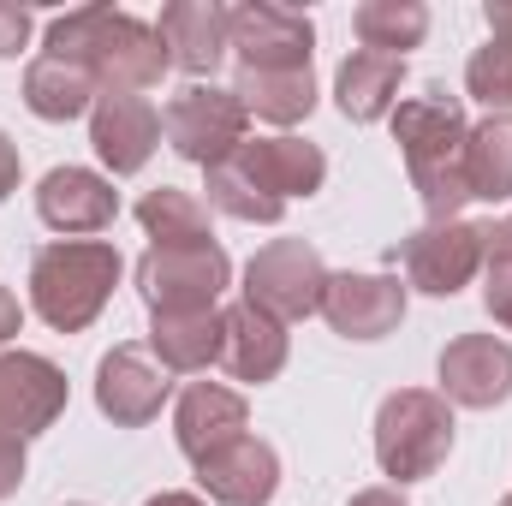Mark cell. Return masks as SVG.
<instances>
[{"label": "cell", "mask_w": 512, "mask_h": 506, "mask_svg": "<svg viewBox=\"0 0 512 506\" xmlns=\"http://www.w3.org/2000/svg\"><path fill=\"white\" fill-rule=\"evenodd\" d=\"M393 143L405 155V173H411V191H417L423 215L429 221H459V209L471 203V185H465V143H471L465 102L447 96L441 84H429L423 96L393 108Z\"/></svg>", "instance_id": "6da1fadb"}, {"label": "cell", "mask_w": 512, "mask_h": 506, "mask_svg": "<svg viewBox=\"0 0 512 506\" xmlns=\"http://www.w3.org/2000/svg\"><path fill=\"white\" fill-rule=\"evenodd\" d=\"M328 179V155L304 137H245L227 161L209 167V203L233 221L274 227L292 197H316Z\"/></svg>", "instance_id": "7a4b0ae2"}, {"label": "cell", "mask_w": 512, "mask_h": 506, "mask_svg": "<svg viewBox=\"0 0 512 506\" xmlns=\"http://www.w3.org/2000/svg\"><path fill=\"white\" fill-rule=\"evenodd\" d=\"M48 54L84 60L90 78L102 84V96H143L173 66L155 24H143L131 12H114V6H78V12L54 18L48 24Z\"/></svg>", "instance_id": "3957f363"}, {"label": "cell", "mask_w": 512, "mask_h": 506, "mask_svg": "<svg viewBox=\"0 0 512 506\" xmlns=\"http://www.w3.org/2000/svg\"><path fill=\"white\" fill-rule=\"evenodd\" d=\"M120 251L108 239H54L30 256V304L54 334H84L114 286H120Z\"/></svg>", "instance_id": "277c9868"}, {"label": "cell", "mask_w": 512, "mask_h": 506, "mask_svg": "<svg viewBox=\"0 0 512 506\" xmlns=\"http://www.w3.org/2000/svg\"><path fill=\"white\" fill-rule=\"evenodd\" d=\"M453 453V405L435 387H399L376 411V465L393 483H423Z\"/></svg>", "instance_id": "5b68a950"}, {"label": "cell", "mask_w": 512, "mask_h": 506, "mask_svg": "<svg viewBox=\"0 0 512 506\" xmlns=\"http://www.w3.org/2000/svg\"><path fill=\"white\" fill-rule=\"evenodd\" d=\"M233 280V256L209 245H149L137 256V292L149 316L161 310H215V298Z\"/></svg>", "instance_id": "8992f818"}, {"label": "cell", "mask_w": 512, "mask_h": 506, "mask_svg": "<svg viewBox=\"0 0 512 506\" xmlns=\"http://www.w3.org/2000/svg\"><path fill=\"white\" fill-rule=\"evenodd\" d=\"M322 286H328V268L322 251L304 245V239H274L245 262V304L268 310L274 322H304L322 310Z\"/></svg>", "instance_id": "52a82bcc"}, {"label": "cell", "mask_w": 512, "mask_h": 506, "mask_svg": "<svg viewBox=\"0 0 512 506\" xmlns=\"http://www.w3.org/2000/svg\"><path fill=\"white\" fill-rule=\"evenodd\" d=\"M161 131H167V143H173L185 161L215 167V161H227V155L251 137V114H245V102H239L233 90H215V84H185V90L167 102Z\"/></svg>", "instance_id": "ba28073f"}, {"label": "cell", "mask_w": 512, "mask_h": 506, "mask_svg": "<svg viewBox=\"0 0 512 506\" xmlns=\"http://www.w3.org/2000/svg\"><path fill=\"white\" fill-rule=\"evenodd\" d=\"M227 48L239 54V72H298V66H310L316 24L292 6L245 0L227 18Z\"/></svg>", "instance_id": "9c48e42d"}, {"label": "cell", "mask_w": 512, "mask_h": 506, "mask_svg": "<svg viewBox=\"0 0 512 506\" xmlns=\"http://www.w3.org/2000/svg\"><path fill=\"white\" fill-rule=\"evenodd\" d=\"M399 262H405V280L417 292L453 298L483 274V233L471 221H429L399 245Z\"/></svg>", "instance_id": "30bf717a"}, {"label": "cell", "mask_w": 512, "mask_h": 506, "mask_svg": "<svg viewBox=\"0 0 512 506\" xmlns=\"http://www.w3.org/2000/svg\"><path fill=\"white\" fill-rule=\"evenodd\" d=\"M66 411V376L42 352H0V435H42Z\"/></svg>", "instance_id": "8fae6325"}, {"label": "cell", "mask_w": 512, "mask_h": 506, "mask_svg": "<svg viewBox=\"0 0 512 506\" xmlns=\"http://www.w3.org/2000/svg\"><path fill=\"white\" fill-rule=\"evenodd\" d=\"M173 381L167 370L143 352V346H114L102 364H96V411L114 423V429H143L161 417Z\"/></svg>", "instance_id": "7c38bea8"}, {"label": "cell", "mask_w": 512, "mask_h": 506, "mask_svg": "<svg viewBox=\"0 0 512 506\" xmlns=\"http://www.w3.org/2000/svg\"><path fill=\"white\" fill-rule=\"evenodd\" d=\"M322 316L346 340H387L405 322V286L393 274H328Z\"/></svg>", "instance_id": "4fadbf2b"}, {"label": "cell", "mask_w": 512, "mask_h": 506, "mask_svg": "<svg viewBox=\"0 0 512 506\" xmlns=\"http://www.w3.org/2000/svg\"><path fill=\"white\" fill-rule=\"evenodd\" d=\"M512 393V346L495 334H459L441 352V399L465 411H495Z\"/></svg>", "instance_id": "5bb4252c"}, {"label": "cell", "mask_w": 512, "mask_h": 506, "mask_svg": "<svg viewBox=\"0 0 512 506\" xmlns=\"http://www.w3.org/2000/svg\"><path fill=\"white\" fill-rule=\"evenodd\" d=\"M245 423H251L245 393L221 387V381H191L179 393V405H173V441H179V453L191 465L209 459V453H221V447H233L245 435Z\"/></svg>", "instance_id": "9a60e30c"}, {"label": "cell", "mask_w": 512, "mask_h": 506, "mask_svg": "<svg viewBox=\"0 0 512 506\" xmlns=\"http://www.w3.org/2000/svg\"><path fill=\"white\" fill-rule=\"evenodd\" d=\"M36 215L54 233H102L120 215V191L90 167H48L36 185Z\"/></svg>", "instance_id": "2e32d148"}, {"label": "cell", "mask_w": 512, "mask_h": 506, "mask_svg": "<svg viewBox=\"0 0 512 506\" xmlns=\"http://www.w3.org/2000/svg\"><path fill=\"white\" fill-rule=\"evenodd\" d=\"M197 483L215 506H268L280 489V453L256 435H239L233 447L197 459Z\"/></svg>", "instance_id": "e0dca14e"}, {"label": "cell", "mask_w": 512, "mask_h": 506, "mask_svg": "<svg viewBox=\"0 0 512 506\" xmlns=\"http://www.w3.org/2000/svg\"><path fill=\"white\" fill-rule=\"evenodd\" d=\"M227 18H233V6H221V0H173V6H161L155 36L179 72L215 78V66L227 60Z\"/></svg>", "instance_id": "ac0fdd59"}, {"label": "cell", "mask_w": 512, "mask_h": 506, "mask_svg": "<svg viewBox=\"0 0 512 506\" xmlns=\"http://www.w3.org/2000/svg\"><path fill=\"white\" fill-rule=\"evenodd\" d=\"M90 143L108 173H143L161 149V114L143 96H96L90 108Z\"/></svg>", "instance_id": "d6986e66"}, {"label": "cell", "mask_w": 512, "mask_h": 506, "mask_svg": "<svg viewBox=\"0 0 512 506\" xmlns=\"http://www.w3.org/2000/svg\"><path fill=\"white\" fill-rule=\"evenodd\" d=\"M286 352H292V340H286V322H274L268 310H256V304H233V310H221V370L233 381H274L286 370Z\"/></svg>", "instance_id": "ffe728a7"}, {"label": "cell", "mask_w": 512, "mask_h": 506, "mask_svg": "<svg viewBox=\"0 0 512 506\" xmlns=\"http://www.w3.org/2000/svg\"><path fill=\"white\" fill-rule=\"evenodd\" d=\"M96 96H102V84L90 78V66H84V60H66V54H36L30 72H24V108H30L36 120L66 126V120L90 114Z\"/></svg>", "instance_id": "44dd1931"}, {"label": "cell", "mask_w": 512, "mask_h": 506, "mask_svg": "<svg viewBox=\"0 0 512 506\" xmlns=\"http://www.w3.org/2000/svg\"><path fill=\"white\" fill-rule=\"evenodd\" d=\"M399 84H405V60H393V54H370V48H352V54L340 60V72H334V102H340L346 120L376 126V120L393 114Z\"/></svg>", "instance_id": "7402d4cb"}, {"label": "cell", "mask_w": 512, "mask_h": 506, "mask_svg": "<svg viewBox=\"0 0 512 506\" xmlns=\"http://www.w3.org/2000/svg\"><path fill=\"white\" fill-rule=\"evenodd\" d=\"M149 352L161 370L197 376L221 364V310H161L149 316Z\"/></svg>", "instance_id": "603a6c76"}, {"label": "cell", "mask_w": 512, "mask_h": 506, "mask_svg": "<svg viewBox=\"0 0 512 506\" xmlns=\"http://www.w3.org/2000/svg\"><path fill=\"white\" fill-rule=\"evenodd\" d=\"M233 96L245 102V114L268 120V126H298L316 108V72L310 66H298V72H239Z\"/></svg>", "instance_id": "cb8c5ba5"}, {"label": "cell", "mask_w": 512, "mask_h": 506, "mask_svg": "<svg viewBox=\"0 0 512 506\" xmlns=\"http://www.w3.org/2000/svg\"><path fill=\"white\" fill-rule=\"evenodd\" d=\"M465 185L483 203H507L512 197V114H489L483 126H471L465 143Z\"/></svg>", "instance_id": "d4e9b609"}, {"label": "cell", "mask_w": 512, "mask_h": 506, "mask_svg": "<svg viewBox=\"0 0 512 506\" xmlns=\"http://www.w3.org/2000/svg\"><path fill=\"white\" fill-rule=\"evenodd\" d=\"M352 30L370 54H393L405 60V48H417L429 36V6L423 0H364L352 12Z\"/></svg>", "instance_id": "484cf974"}, {"label": "cell", "mask_w": 512, "mask_h": 506, "mask_svg": "<svg viewBox=\"0 0 512 506\" xmlns=\"http://www.w3.org/2000/svg\"><path fill=\"white\" fill-rule=\"evenodd\" d=\"M137 221L155 245H209V203H197L191 191L179 185H155L143 203H137Z\"/></svg>", "instance_id": "4316f807"}, {"label": "cell", "mask_w": 512, "mask_h": 506, "mask_svg": "<svg viewBox=\"0 0 512 506\" xmlns=\"http://www.w3.org/2000/svg\"><path fill=\"white\" fill-rule=\"evenodd\" d=\"M465 90H471L489 114H512V42L507 36H489V42L471 54Z\"/></svg>", "instance_id": "83f0119b"}, {"label": "cell", "mask_w": 512, "mask_h": 506, "mask_svg": "<svg viewBox=\"0 0 512 506\" xmlns=\"http://www.w3.org/2000/svg\"><path fill=\"white\" fill-rule=\"evenodd\" d=\"M483 310L512 328V256H489L483 262Z\"/></svg>", "instance_id": "f1b7e54d"}, {"label": "cell", "mask_w": 512, "mask_h": 506, "mask_svg": "<svg viewBox=\"0 0 512 506\" xmlns=\"http://www.w3.org/2000/svg\"><path fill=\"white\" fill-rule=\"evenodd\" d=\"M24 42H30V12L12 6V0H0V60H12Z\"/></svg>", "instance_id": "f546056e"}, {"label": "cell", "mask_w": 512, "mask_h": 506, "mask_svg": "<svg viewBox=\"0 0 512 506\" xmlns=\"http://www.w3.org/2000/svg\"><path fill=\"white\" fill-rule=\"evenodd\" d=\"M18 483H24V441L18 435H0V501L18 495Z\"/></svg>", "instance_id": "4dcf8cb0"}, {"label": "cell", "mask_w": 512, "mask_h": 506, "mask_svg": "<svg viewBox=\"0 0 512 506\" xmlns=\"http://www.w3.org/2000/svg\"><path fill=\"white\" fill-rule=\"evenodd\" d=\"M477 233H483V262H489V256H512V215H501V221H483Z\"/></svg>", "instance_id": "1f68e13d"}, {"label": "cell", "mask_w": 512, "mask_h": 506, "mask_svg": "<svg viewBox=\"0 0 512 506\" xmlns=\"http://www.w3.org/2000/svg\"><path fill=\"white\" fill-rule=\"evenodd\" d=\"M18 173H24V161H18V143H12V137L0 131V203H6L12 191H18Z\"/></svg>", "instance_id": "d6a6232c"}, {"label": "cell", "mask_w": 512, "mask_h": 506, "mask_svg": "<svg viewBox=\"0 0 512 506\" xmlns=\"http://www.w3.org/2000/svg\"><path fill=\"white\" fill-rule=\"evenodd\" d=\"M18 322H24V310H18V298H12V292L0 286V346H6L12 334H18Z\"/></svg>", "instance_id": "836d02e7"}, {"label": "cell", "mask_w": 512, "mask_h": 506, "mask_svg": "<svg viewBox=\"0 0 512 506\" xmlns=\"http://www.w3.org/2000/svg\"><path fill=\"white\" fill-rule=\"evenodd\" d=\"M483 18H489V36H507L512 42V0H489Z\"/></svg>", "instance_id": "e575fe53"}, {"label": "cell", "mask_w": 512, "mask_h": 506, "mask_svg": "<svg viewBox=\"0 0 512 506\" xmlns=\"http://www.w3.org/2000/svg\"><path fill=\"white\" fill-rule=\"evenodd\" d=\"M346 506H405V501H399V489H358Z\"/></svg>", "instance_id": "d590c367"}, {"label": "cell", "mask_w": 512, "mask_h": 506, "mask_svg": "<svg viewBox=\"0 0 512 506\" xmlns=\"http://www.w3.org/2000/svg\"><path fill=\"white\" fill-rule=\"evenodd\" d=\"M143 506H209L203 495H185V489H167V495H155V501H143Z\"/></svg>", "instance_id": "8d00e7d4"}, {"label": "cell", "mask_w": 512, "mask_h": 506, "mask_svg": "<svg viewBox=\"0 0 512 506\" xmlns=\"http://www.w3.org/2000/svg\"><path fill=\"white\" fill-rule=\"evenodd\" d=\"M66 506H90V501H66Z\"/></svg>", "instance_id": "74e56055"}, {"label": "cell", "mask_w": 512, "mask_h": 506, "mask_svg": "<svg viewBox=\"0 0 512 506\" xmlns=\"http://www.w3.org/2000/svg\"><path fill=\"white\" fill-rule=\"evenodd\" d=\"M501 506H512V495H507V501H501Z\"/></svg>", "instance_id": "f35d334b"}]
</instances>
